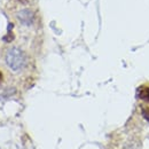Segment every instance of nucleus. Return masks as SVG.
<instances>
[{"instance_id":"obj_6","label":"nucleus","mask_w":149,"mask_h":149,"mask_svg":"<svg viewBox=\"0 0 149 149\" xmlns=\"http://www.w3.org/2000/svg\"><path fill=\"white\" fill-rule=\"evenodd\" d=\"M124 149H134L133 146H126V147H124Z\"/></svg>"},{"instance_id":"obj_3","label":"nucleus","mask_w":149,"mask_h":149,"mask_svg":"<svg viewBox=\"0 0 149 149\" xmlns=\"http://www.w3.org/2000/svg\"><path fill=\"white\" fill-rule=\"evenodd\" d=\"M138 96L141 100H143L146 102H149V86H141V87H139Z\"/></svg>"},{"instance_id":"obj_2","label":"nucleus","mask_w":149,"mask_h":149,"mask_svg":"<svg viewBox=\"0 0 149 149\" xmlns=\"http://www.w3.org/2000/svg\"><path fill=\"white\" fill-rule=\"evenodd\" d=\"M19 19L22 24L31 25L33 23V13L30 9H23L19 13Z\"/></svg>"},{"instance_id":"obj_4","label":"nucleus","mask_w":149,"mask_h":149,"mask_svg":"<svg viewBox=\"0 0 149 149\" xmlns=\"http://www.w3.org/2000/svg\"><path fill=\"white\" fill-rule=\"evenodd\" d=\"M142 116L147 122H149V108H142Z\"/></svg>"},{"instance_id":"obj_1","label":"nucleus","mask_w":149,"mask_h":149,"mask_svg":"<svg viewBox=\"0 0 149 149\" xmlns=\"http://www.w3.org/2000/svg\"><path fill=\"white\" fill-rule=\"evenodd\" d=\"M6 63L13 71H19L25 65V55L19 48L13 47L6 54Z\"/></svg>"},{"instance_id":"obj_5","label":"nucleus","mask_w":149,"mask_h":149,"mask_svg":"<svg viewBox=\"0 0 149 149\" xmlns=\"http://www.w3.org/2000/svg\"><path fill=\"white\" fill-rule=\"evenodd\" d=\"M2 79H3V74H2V72L0 71V83L2 81Z\"/></svg>"}]
</instances>
